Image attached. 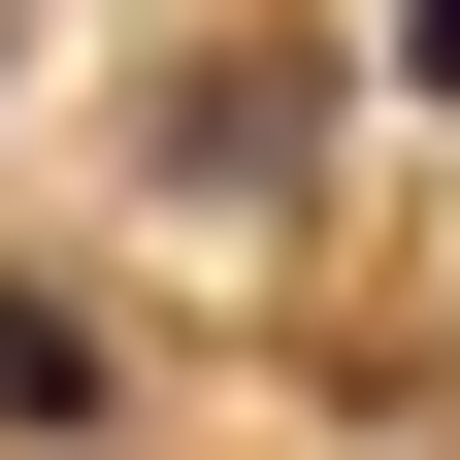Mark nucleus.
Instances as JSON below:
<instances>
[{
  "mask_svg": "<svg viewBox=\"0 0 460 460\" xmlns=\"http://www.w3.org/2000/svg\"><path fill=\"white\" fill-rule=\"evenodd\" d=\"M0 33H33V0H0Z\"/></svg>",
  "mask_w": 460,
  "mask_h": 460,
  "instance_id": "20e7f679",
  "label": "nucleus"
},
{
  "mask_svg": "<svg viewBox=\"0 0 460 460\" xmlns=\"http://www.w3.org/2000/svg\"><path fill=\"white\" fill-rule=\"evenodd\" d=\"M0 428H132V362H99V296H33V263H0Z\"/></svg>",
  "mask_w": 460,
  "mask_h": 460,
  "instance_id": "f03ea898",
  "label": "nucleus"
},
{
  "mask_svg": "<svg viewBox=\"0 0 460 460\" xmlns=\"http://www.w3.org/2000/svg\"><path fill=\"white\" fill-rule=\"evenodd\" d=\"M296 132H329V66H296V33H230V66H164V198H198V230H263V198H296Z\"/></svg>",
  "mask_w": 460,
  "mask_h": 460,
  "instance_id": "f257e3e1",
  "label": "nucleus"
},
{
  "mask_svg": "<svg viewBox=\"0 0 460 460\" xmlns=\"http://www.w3.org/2000/svg\"><path fill=\"white\" fill-rule=\"evenodd\" d=\"M394 66H428V99H460V0H394Z\"/></svg>",
  "mask_w": 460,
  "mask_h": 460,
  "instance_id": "7ed1b4c3",
  "label": "nucleus"
}]
</instances>
